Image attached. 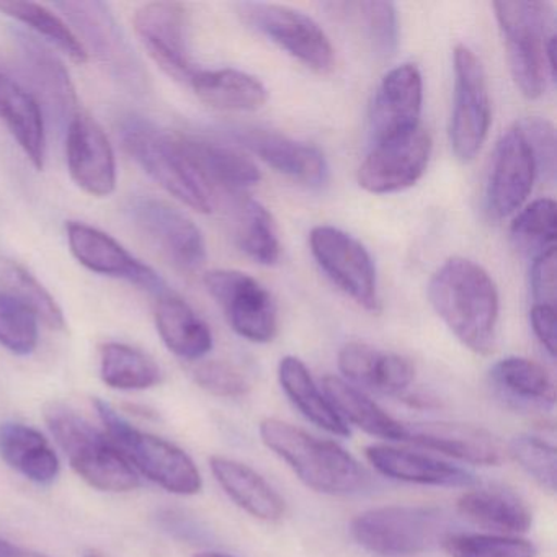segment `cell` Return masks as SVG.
Masks as SVG:
<instances>
[{
    "label": "cell",
    "mask_w": 557,
    "mask_h": 557,
    "mask_svg": "<svg viewBox=\"0 0 557 557\" xmlns=\"http://www.w3.org/2000/svg\"><path fill=\"white\" fill-rule=\"evenodd\" d=\"M429 299L466 348L478 355L494 351L500 299L481 265L462 257L446 260L430 278Z\"/></svg>",
    "instance_id": "6da1fadb"
},
{
    "label": "cell",
    "mask_w": 557,
    "mask_h": 557,
    "mask_svg": "<svg viewBox=\"0 0 557 557\" xmlns=\"http://www.w3.org/2000/svg\"><path fill=\"white\" fill-rule=\"evenodd\" d=\"M260 438L267 448L283 459L312 491L329 495H347L367 484L360 462L331 440H321L283 420H262Z\"/></svg>",
    "instance_id": "7a4b0ae2"
},
{
    "label": "cell",
    "mask_w": 557,
    "mask_h": 557,
    "mask_svg": "<svg viewBox=\"0 0 557 557\" xmlns=\"http://www.w3.org/2000/svg\"><path fill=\"white\" fill-rule=\"evenodd\" d=\"M129 158L175 200L198 213L213 211V194L182 148L178 133L164 132L143 116L129 115L119 126Z\"/></svg>",
    "instance_id": "3957f363"
},
{
    "label": "cell",
    "mask_w": 557,
    "mask_h": 557,
    "mask_svg": "<svg viewBox=\"0 0 557 557\" xmlns=\"http://www.w3.org/2000/svg\"><path fill=\"white\" fill-rule=\"evenodd\" d=\"M47 422L74 471L103 492H132L141 485L135 468L109 435L63 406L47 412Z\"/></svg>",
    "instance_id": "277c9868"
},
{
    "label": "cell",
    "mask_w": 557,
    "mask_h": 557,
    "mask_svg": "<svg viewBox=\"0 0 557 557\" xmlns=\"http://www.w3.org/2000/svg\"><path fill=\"white\" fill-rule=\"evenodd\" d=\"M354 540L380 557H417L443 544L446 517L440 508L422 505H386L354 518Z\"/></svg>",
    "instance_id": "5b68a950"
},
{
    "label": "cell",
    "mask_w": 557,
    "mask_h": 557,
    "mask_svg": "<svg viewBox=\"0 0 557 557\" xmlns=\"http://www.w3.org/2000/svg\"><path fill=\"white\" fill-rule=\"evenodd\" d=\"M511 77L521 96L530 100L540 99L546 90V45L554 32L553 5L541 0H517L494 2Z\"/></svg>",
    "instance_id": "8992f818"
},
{
    "label": "cell",
    "mask_w": 557,
    "mask_h": 557,
    "mask_svg": "<svg viewBox=\"0 0 557 557\" xmlns=\"http://www.w3.org/2000/svg\"><path fill=\"white\" fill-rule=\"evenodd\" d=\"M110 440L149 481L177 495H195L203 487L194 459L168 440L133 426L106 400H94Z\"/></svg>",
    "instance_id": "52a82bcc"
},
{
    "label": "cell",
    "mask_w": 557,
    "mask_h": 557,
    "mask_svg": "<svg viewBox=\"0 0 557 557\" xmlns=\"http://www.w3.org/2000/svg\"><path fill=\"white\" fill-rule=\"evenodd\" d=\"M57 8L79 32L77 37L87 53H92L113 79L129 90L145 92L148 74L109 5L97 0H81L60 2Z\"/></svg>",
    "instance_id": "ba28073f"
},
{
    "label": "cell",
    "mask_w": 557,
    "mask_h": 557,
    "mask_svg": "<svg viewBox=\"0 0 557 557\" xmlns=\"http://www.w3.org/2000/svg\"><path fill=\"white\" fill-rule=\"evenodd\" d=\"M126 214L139 236L182 272H197L207 260L200 227L174 205L143 195L126 205Z\"/></svg>",
    "instance_id": "9c48e42d"
},
{
    "label": "cell",
    "mask_w": 557,
    "mask_h": 557,
    "mask_svg": "<svg viewBox=\"0 0 557 557\" xmlns=\"http://www.w3.org/2000/svg\"><path fill=\"white\" fill-rule=\"evenodd\" d=\"M237 14L257 34L278 45L299 63L319 74L335 66V50L325 32L309 15L286 5L243 2Z\"/></svg>",
    "instance_id": "30bf717a"
},
{
    "label": "cell",
    "mask_w": 557,
    "mask_h": 557,
    "mask_svg": "<svg viewBox=\"0 0 557 557\" xmlns=\"http://www.w3.org/2000/svg\"><path fill=\"white\" fill-rule=\"evenodd\" d=\"M491 96L481 60L465 45L455 48V99H453L449 141L462 162L481 151L491 128Z\"/></svg>",
    "instance_id": "8fae6325"
},
{
    "label": "cell",
    "mask_w": 557,
    "mask_h": 557,
    "mask_svg": "<svg viewBox=\"0 0 557 557\" xmlns=\"http://www.w3.org/2000/svg\"><path fill=\"white\" fill-rule=\"evenodd\" d=\"M315 262L331 282L370 312H380L376 267L367 247L345 231L315 226L309 234Z\"/></svg>",
    "instance_id": "7c38bea8"
},
{
    "label": "cell",
    "mask_w": 557,
    "mask_h": 557,
    "mask_svg": "<svg viewBox=\"0 0 557 557\" xmlns=\"http://www.w3.org/2000/svg\"><path fill=\"white\" fill-rule=\"evenodd\" d=\"M203 283L237 335L253 344H269L275 338L278 312L262 283L239 270H211Z\"/></svg>",
    "instance_id": "4fadbf2b"
},
{
    "label": "cell",
    "mask_w": 557,
    "mask_h": 557,
    "mask_svg": "<svg viewBox=\"0 0 557 557\" xmlns=\"http://www.w3.org/2000/svg\"><path fill=\"white\" fill-rule=\"evenodd\" d=\"M187 11L177 2H149L135 14V30L152 61L182 84L190 86L198 73L191 63Z\"/></svg>",
    "instance_id": "5bb4252c"
},
{
    "label": "cell",
    "mask_w": 557,
    "mask_h": 557,
    "mask_svg": "<svg viewBox=\"0 0 557 557\" xmlns=\"http://www.w3.org/2000/svg\"><path fill=\"white\" fill-rule=\"evenodd\" d=\"M430 156L432 138L419 126L409 135L374 145L358 169V184L376 195L407 190L425 174Z\"/></svg>",
    "instance_id": "9a60e30c"
},
{
    "label": "cell",
    "mask_w": 557,
    "mask_h": 557,
    "mask_svg": "<svg viewBox=\"0 0 557 557\" xmlns=\"http://www.w3.org/2000/svg\"><path fill=\"white\" fill-rule=\"evenodd\" d=\"M66 234L74 259L90 272L125 280L158 298L169 292L158 272L136 259L110 234L81 221H70Z\"/></svg>",
    "instance_id": "2e32d148"
},
{
    "label": "cell",
    "mask_w": 557,
    "mask_h": 557,
    "mask_svg": "<svg viewBox=\"0 0 557 557\" xmlns=\"http://www.w3.org/2000/svg\"><path fill=\"white\" fill-rule=\"evenodd\" d=\"M536 165L520 126L515 123L502 135L492 159L491 175L485 190V207L494 220H504L530 197Z\"/></svg>",
    "instance_id": "e0dca14e"
},
{
    "label": "cell",
    "mask_w": 557,
    "mask_h": 557,
    "mask_svg": "<svg viewBox=\"0 0 557 557\" xmlns=\"http://www.w3.org/2000/svg\"><path fill=\"white\" fill-rule=\"evenodd\" d=\"M66 158L71 178L81 190L96 198H107L115 191V151L89 113H77L67 125Z\"/></svg>",
    "instance_id": "ac0fdd59"
},
{
    "label": "cell",
    "mask_w": 557,
    "mask_h": 557,
    "mask_svg": "<svg viewBox=\"0 0 557 557\" xmlns=\"http://www.w3.org/2000/svg\"><path fill=\"white\" fill-rule=\"evenodd\" d=\"M423 81L416 64H400L381 81L371 106L370 133L373 145L416 132L420 126Z\"/></svg>",
    "instance_id": "d6986e66"
},
{
    "label": "cell",
    "mask_w": 557,
    "mask_h": 557,
    "mask_svg": "<svg viewBox=\"0 0 557 557\" xmlns=\"http://www.w3.org/2000/svg\"><path fill=\"white\" fill-rule=\"evenodd\" d=\"M231 138L256 154L267 165L309 188H322L329 182V164L315 146L256 126H233Z\"/></svg>",
    "instance_id": "ffe728a7"
},
{
    "label": "cell",
    "mask_w": 557,
    "mask_h": 557,
    "mask_svg": "<svg viewBox=\"0 0 557 557\" xmlns=\"http://www.w3.org/2000/svg\"><path fill=\"white\" fill-rule=\"evenodd\" d=\"M14 44L18 66L40 109L45 107L60 125H70L81 112L79 97L64 64L53 51L28 35H14Z\"/></svg>",
    "instance_id": "44dd1931"
},
{
    "label": "cell",
    "mask_w": 557,
    "mask_h": 557,
    "mask_svg": "<svg viewBox=\"0 0 557 557\" xmlns=\"http://www.w3.org/2000/svg\"><path fill=\"white\" fill-rule=\"evenodd\" d=\"M364 456L377 472L394 481L455 488H471L478 484L475 475L466 469L422 453L389 445H371L364 449Z\"/></svg>",
    "instance_id": "7402d4cb"
},
{
    "label": "cell",
    "mask_w": 557,
    "mask_h": 557,
    "mask_svg": "<svg viewBox=\"0 0 557 557\" xmlns=\"http://www.w3.org/2000/svg\"><path fill=\"white\" fill-rule=\"evenodd\" d=\"M406 440L422 448L433 449L462 462L475 466H497L502 448L497 440L474 425L448 422L404 423Z\"/></svg>",
    "instance_id": "603a6c76"
},
{
    "label": "cell",
    "mask_w": 557,
    "mask_h": 557,
    "mask_svg": "<svg viewBox=\"0 0 557 557\" xmlns=\"http://www.w3.org/2000/svg\"><path fill=\"white\" fill-rule=\"evenodd\" d=\"M338 370L345 381L389 396L404 393L416 377V368L403 355L377 350L361 342H348L342 347Z\"/></svg>",
    "instance_id": "cb8c5ba5"
},
{
    "label": "cell",
    "mask_w": 557,
    "mask_h": 557,
    "mask_svg": "<svg viewBox=\"0 0 557 557\" xmlns=\"http://www.w3.org/2000/svg\"><path fill=\"white\" fill-rule=\"evenodd\" d=\"M178 136L185 154L211 194L214 195L216 188L227 194H243L262 178L259 168L243 152L208 139Z\"/></svg>",
    "instance_id": "d4e9b609"
},
{
    "label": "cell",
    "mask_w": 557,
    "mask_h": 557,
    "mask_svg": "<svg viewBox=\"0 0 557 557\" xmlns=\"http://www.w3.org/2000/svg\"><path fill=\"white\" fill-rule=\"evenodd\" d=\"M0 122L14 136L28 161L44 171L47 161V129L44 110L35 97L0 67Z\"/></svg>",
    "instance_id": "484cf974"
},
{
    "label": "cell",
    "mask_w": 557,
    "mask_h": 557,
    "mask_svg": "<svg viewBox=\"0 0 557 557\" xmlns=\"http://www.w3.org/2000/svg\"><path fill=\"white\" fill-rule=\"evenodd\" d=\"M210 468L231 500L253 518L278 521L285 515V500L249 466L224 456H211Z\"/></svg>",
    "instance_id": "4316f807"
},
{
    "label": "cell",
    "mask_w": 557,
    "mask_h": 557,
    "mask_svg": "<svg viewBox=\"0 0 557 557\" xmlns=\"http://www.w3.org/2000/svg\"><path fill=\"white\" fill-rule=\"evenodd\" d=\"M154 319L162 342L177 357L200 360L213 348V334L207 322L175 293L159 296Z\"/></svg>",
    "instance_id": "83f0119b"
},
{
    "label": "cell",
    "mask_w": 557,
    "mask_h": 557,
    "mask_svg": "<svg viewBox=\"0 0 557 557\" xmlns=\"http://www.w3.org/2000/svg\"><path fill=\"white\" fill-rule=\"evenodd\" d=\"M0 458L35 484H53L60 475V458L51 443L24 423L0 425Z\"/></svg>",
    "instance_id": "f1b7e54d"
},
{
    "label": "cell",
    "mask_w": 557,
    "mask_h": 557,
    "mask_svg": "<svg viewBox=\"0 0 557 557\" xmlns=\"http://www.w3.org/2000/svg\"><path fill=\"white\" fill-rule=\"evenodd\" d=\"M322 389L335 412L347 425L348 422L354 423L368 435L391 440V442L406 440V425L384 412L363 391L358 389L344 377L327 374L322 380Z\"/></svg>",
    "instance_id": "f546056e"
},
{
    "label": "cell",
    "mask_w": 557,
    "mask_h": 557,
    "mask_svg": "<svg viewBox=\"0 0 557 557\" xmlns=\"http://www.w3.org/2000/svg\"><path fill=\"white\" fill-rule=\"evenodd\" d=\"M190 87L201 102L226 112H256L269 99L257 77L237 70H198Z\"/></svg>",
    "instance_id": "4dcf8cb0"
},
{
    "label": "cell",
    "mask_w": 557,
    "mask_h": 557,
    "mask_svg": "<svg viewBox=\"0 0 557 557\" xmlns=\"http://www.w3.org/2000/svg\"><path fill=\"white\" fill-rule=\"evenodd\" d=\"M456 508L471 523L508 536L530 530L533 521L528 505L504 488H471L458 498Z\"/></svg>",
    "instance_id": "1f68e13d"
},
{
    "label": "cell",
    "mask_w": 557,
    "mask_h": 557,
    "mask_svg": "<svg viewBox=\"0 0 557 557\" xmlns=\"http://www.w3.org/2000/svg\"><path fill=\"white\" fill-rule=\"evenodd\" d=\"M278 380L293 406L319 429L337 436L350 435L347 423L335 412L325 394L312 380L308 367L299 358L285 357L280 361Z\"/></svg>",
    "instance_id": "d6a6232c"
},
{
    "label": "cell",
    "mask_w": 557,
    "mask_h": 557,
    "mask_svg": "<svg viewBox=\"0 0 557 557\" xmlns=\"http://www.w3.org/2000/svg\"><path fill=\"white\" fill-rule=\"evenodd\" d=\"M100 377L112 389L145 391L161 383L162 370L146 351L109 342L100 348Z\"/></svg>",
    "instance_id": "836d02e7"
},
{
    "label": "cell",
    "mask_w": 557,
    "mask_h": 557,
    "mask_svg": "<svg viewBox=\"0 0 557 557\" xmlns=\"http://www.w3.org/2000/svg\"><path fill=\"white\" fill-rule=\"evenodd\" d=\"M491 380L502 393L513 400L553 407L556 386L546 368L521 357H507L492 367Z\"/></svg>",
    "instance_id": "e575fe53"
},
{
    "label": "cell",
    "mask_w": 557,
    "mask_h": 557,
    "mask_svg": "<svg viewBox=\"0 0 557 557\" xmlns=\"http://www.w3.org/2000/svg\"><path fill=\"white\" fill-rule=\"evenodd\" d=\"M237 246L260 265H275L282 253L278 230L272 213L252 198H240L234 213Z\"/></svg>",
    "instance_id": "d590c367"
},
{
    "label": "cell",
    "mask_w": 557,
    "mask_h": 557,
    "mask_svg": "<svg viewBox=\"0 0 557 557\" xmlns=\"http://www.w3.org/2000/svg\"><path fill=\"white\" fill-rule=\"evenodd\" d=\"M0 12L14 18V21L21 22V24L27 25L35 34L44 37L48 44L63 51L73 63L81 64V66L89 63V53H87L76 32L67 25V22L58 17L54 12H51L45 5L11 0V2H0Z\"/></svg>",
    "instance_id": "8d00e7d4"
},
{
    "label": "cell",
    "mask_w": 557,
    "mask_h": 557,
    "mask_svg": "<svg viewBox=\"0 0 557 557\" xmlns=\"http://www.w3.org/2000/svg\"><path fill=\"white\" fill-rule=\"evenodd\" d=\"M0 285L4 286L2 288L4 292L27 306L37 315L38 321L44 322L48 329L53 331L66 329V319L57 299L21 263L0 259Z\"/></svg>",
    "instance_id": "74e56055"
},
{
    "label": "cell",
    "mask_w": 557,
    "mask_h": 557,
    "mask_svg": "<svg viewBox=\"0 0 557 557\" xmlns=\"http://www.w3.org/2000/svg\"><path fill=\"white\" fill-rule=\"evenodd\" d=\"M556 203L540 198L518 213L510 226L511 243L520 252L537 257L556 247Z\"/></svg>",
    "instance_id": "f35d334b"
},
{
    "label": "cell",
    "mask_w": 557,
    "mask_h": 557,
    "mask_svg": "<svg viewBox=\"0 0 557 557\" xmlns=\"http://www.w3.org/2000/svg\"><path fill=\"white\" fill-rule=\"evenodd\" d=\"M350 14H355L358 24L363 25L368 44L381 60H389L399 45V18L393 2H348L344 4Z\"/></svg>",
    "instance_id": "ab89813d"
},
{
    "label": "cell",
    "mask_w": 557,
    "mask_h": 557,
    "mask_svg": "<svg viewBox=\"0 0 557 557\" xmlns=\"http://www.w3.org/2000/svg\"><path fill=\"white\" fill-rule=\"evenodd\" d=\"M37 315L17 298L0 288V347L18 357L34 354L38 347Z\"/></svg>",
    "instance_id": "60d3db41"
},
{
    "label": "cell",
    "mask_w": 557,
    "mask_h": 557,
    "mask_svg": "<svg viewBox=\"0 0 557 557\" xmlns=\"http://www.w3.org/2000/svg\"><path fill=\"white\" fill-rule=\"evenodd\" d=\"M443 549L449 557H536V547L508 534H448Z\"/></svg>",
    "instance_id": "b9f144b4"
},
{
    "label": "cell",
    "mask_w": 557,
    "mask_h": 557,
    "mask_svg": "<svg viewBox=\"0 0 557 557\" xmlns=\"http://www.w3.org/2000/svg\"><path fill=\"white\" fill-rule=\"evenodd\" d=\"M508 453L513 461L540 485L553 494L556 491V448L546 440L534 435H517L508 443Z\"/></svg>",
    "instance_id": "7bdbcfd3"
},
{
    "label": "cell",
    "mask_w": 557,
    "mask_h": 557,
    "mask_svg": "<svg viewBox=\"0 0 557 557\" xmlns=\"http://www.w3.org/2000/svg\"><path fill=\"white\" fill-rule=\"evenodd\" d=\"M191 376L201 389L218 397L234 399V397L246 396L250 391L246 374L227 361H203L194 368Z\"/></svg>",
    "instance_id": "ee69618b"
},
{
    "label": "cell",
    "mask_w": 557,
    "mask_h": 557,
    "mask_svg": "<svg viewBox=\"0 0 557 557\" xmlns=\"http://www.w3.org/2000/svg\"><path fill=\"white\" fill-rule=\"evenodd\" d=\"M527 138L533 154L536 174L544 177V181L553 184L556 181V129L553 123L540 116H530V119L517 122Z\"/></svg>",
    "instance_id": "f6af8a7d"
},
{
    "label": "cell",
    "mask_w": 557,
    "mask_h": 557,
    "mask_svg": "<svg viewBox=\"0 0 557 557\" xmlns=\"http://www.w3.org/2000/svg\"><path fill=\"white\" fill-rule=\"evenodd\" d=\"M556 247L534 257L531 265V293L534 305H556Z\"/></svg>",
    "instance_id": "bcb514c9"
},
{
    "label": "cell",
    "mask_w": 557,
    "mask_h": 557,
    "mask_svg": "<svg viewBox=\"0 0 557 557\" xmlns=\"http://www.w3.org/2000/svg\"><path fill=\"white\" fill-rule=\"evenodd\" d=\"M531 327L550 357H556V308L534 305L530 311Z\"/></svg>",
    "instance_id": "7dc6e473"
},
{
    "label": "cell",
    "mask_w": 557,
    "mask_h": 557,
    "mask_svg": "<svg viewBox=\"0 0 557 557\" xmlns=\"http://www.w3.org/2000/svg\"><path fill=\"white\" fill-rule=\"evenodd\" d=\"M0 557H47L44 554L37 553V550L25 549V547L15 546V544L9 543V541L0 537Z\"/></svg>",
    "instance_id": "c3c4849f"
},
{
    "label": "cell",
    "mask_w": 557,
    "mask_h": 557,
    "mask_svg": "<svg viewBox=\"0 0 557 557\" xmlns=\"http://www.w3.org/2000/svg\"><path fill=\"white\" fill-rule=\"evenodd\" d=\"M83 557H109V556H106V554H103L102 550L94 549V547H90V549L84 550Z\"/></svg>",
    "instance_id": "681fc988"
},
{
    "label": "cell",
    "mask_w": 557,
    "mask_h": 557,
    "mask_svg": "<svg viewBox=\"0 0 557 557\" xmlns=\"http://www.w3.org/2000/svg\"><path fill=\"white\" fill-rule=\"evenodd\" d=\"M194 557H233V556H227V554H221V553H211V550H208V553L195 554Z\"/></svg>",
    "instance_id": "f907efd6"
}]
</instances>
